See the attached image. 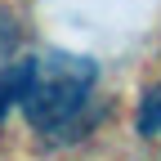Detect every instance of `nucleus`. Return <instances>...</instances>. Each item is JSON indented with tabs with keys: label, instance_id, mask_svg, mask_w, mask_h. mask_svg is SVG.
Masks as SVG:
<instances>
[{
	"label": "nucleus",
	"instance_id": "nucleus-1",
	"mask_svg": "<svg viewBox=\"0 0 161 161\" xmlns=\"http://www.w3.org/2000/svg\"><path fill=\"white\" fill-rule=\"evenodd\" d=\"M98 80V67L80 54H63V49H49L31 58V80H27V94H23V108L27 121L40 134H58L67 130L76 112L85 108V98Z\"/></svg>",
	"mask_w": 161,
	"mask_h": 161
},
{
	"label": "nucleus",
	"instance_id": "nucleus-2",
	"mask_svg": "<svg viewBox=\"0 0 161 161\" xmlns=\"http://www.w3.org/2000/svg\"><path fill=\"white\" fill-rule=\"evenodd\" d=\"M27 80H31V58H18V63H9L5 72H0V121L9 116L14 103H23Z\"/></svg>",
	"mask_w": 161,
	"mask_h": 161
},
{
	"label": "nucleus",
	"instance_id": "nucleus-3",
	"mask_svg": "<svg viewBox=\"0 0 161 161\" xmlns=\"http://www.w3.org/2000/svg\"><path fill=\"white\" fill-rule=\"evenodd\" d=\"M139 134H157L161 130V80H157V85L143 94V103H139Z\"/></svg>",
	"mask_w": 161,
	"mask_h": 161
}]
</instances>
